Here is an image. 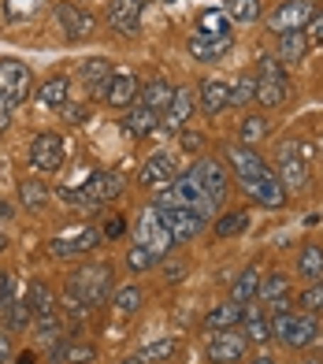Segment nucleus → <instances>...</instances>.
<instances>
[{
    "instance_id": "f257e3e1",
    "label": "nucleus",
    "mask_w": 323,
    "mask_h": 364,
    "mask_svg": "<svg viewBox=\"0 0 323 364\" xmlns=\"http://www.w3.org/2000/svg\"><path fill=\"white\" fill-rule=\"evenodd\" d=\"M156 208H186V212H193V216L208 220V216H216L219 205H216L212 197H208L197 182L190 178V171H186V175L171 178L168 186L156 190Z\"/></svg>"
},
{
    "instance_id": "f03ea898",
    "label": "nucleus",
    "mask_w": 323,
    "mask_h": 364,
    "mask_svg": "<svg viewBox=\"0 0 323 364\" xmlns=\"http://www.w3.org/2000/svg\"><path fill=\"white\" fill-rule=\"evenodd\" d=\"M108 294H111V264H89V268H78L71 275V301H78L82 309L104 305Z\"/></svg>"
},
{
    "instance_id": "7ed1b4c3",
    "label": "nucleus",
    "mask_w": 323,
    "mask_h": 364,
    "mask_svg": "<svg viewBox=\"0 0 323 364\" xmlns=\"http://www.w3.org/2000/svg\"><path fill=\"white\" fill-rule=\"evenodd\" d=\"M319 323L312 312H283L275 320V338L286 346V350H305L309 342H316Z\"/></svg>"
},
{
    "instance_id": "20e7f679",
    "label": "nucleus",
    "mask_w": 323,
    "mask_h": 364,
    "mask_svg": "<svg viewBox=\"0 0 323 364\" xmlns=\"http://www.w3.org/2000/svg\"><path fill=\"white\" fill-rule=\"evenodd\" d=\"M134 242L145 245V250H153L156 257H164L171 245H175L171 230H168V223H164V216H160L156 205H153V208H141V216H138V223H134Z\"/></svg>"
},
{
    "instance_id": "39448f33",
    "label": "nucleus",
    "mask_w": 323,
    "mask_h": 364,
    "mask_svg": "<svg viewBox=\"0 0 323 364\" xmlns=\"http://www.w3.org/2000/svg\"><path fill=\"white\" fill-rule=\"evenodd\" d=\"M286 97H290V78L283 75L275 56H264L261 60V78H256V101L264 108H279V105H286Z\"/></svg>"
},
{
    "instance_id": "423d86ee",
    "label": "nucleus",
    "mask_w": 323,
    "mask_h": 364,
    "mask_svg": "<svg viewBox=\"0 0 323 364\" xmlns=\"http://www.w3.org/2000/svg\"><path fill=\"white\" fill-rule=\"evenodd\" d=\"M190 178L197 182V186L212 197L216 205H223V197H227V186H231V178H227V168L216 160V156H201L197 164L190 168Z\"/></svg>"
},
{
    "instance_id": "0eeeda50",
    "label": "nucleus",
    "mask_w": 323,
    "mask_h": 364,
    "mask_svg": "<svg viewBox=\"0 0 323 364\" xmlns=\"http://www.w3.org/2000/svg\"><path fill=\"white\" fill-rule=\"evenodd\" d=\"M30 90H34V75H30L26 63L0 60V97H4L8 105H19L30 97Z\"/></svg>"
},
{
    "instance_id": "6e6552de",
    "label": "nucleus",
    "mask_w": 323,
    "mask_h": 364,
    "mask_svg": "<svg viewBox=\"0 0 323 364\" xmlns=\"http://www.w3.org/2000/svg\"><path fill=\"white\" fill-rule=\"evenodd\" d=\"M316 15V4L312 0H283V4L268 15V26L275 34H286V30H305Z\"/></svg>"
},
{
    "instance_id": "1a4fd4ad",
    "label": "nucleus",
    "mask_w": 323,
    "mask_h": 364,
    "mask_svg": "<svg viewBox=\"0 0 323 364\" xmlns=\"http://www.w3.org/2000/svg\"><path fill=\"white\" fill-rule=\"evenodd\" d=\"M249 350V338H246V331H238V327H227V331H216L212 338H208V360L212 364H234L241 360Z\"/></svg>"
},
{
    "instance_id": "9d476101",
    "label": "nucleus",
    "mask_w": 323,
    "mask_h": 364,
    "mask_svg": "<svg viewBox=\"0 0 323 364\" xmlns=\"http://www.w3.org/2000/svg\"><path fill=\"white\" fill-rule=\"evenodd\" d=\"M63 160H67V145L60 134H38L30 141V164L38 171H60Z\"/></svg>"
},
{
    "instance_id": "9b49d317",
    "label": "nucleus",
    "mask_w": 323,
    "mask_h": 364,
    "mask_svg": "<svg viewBox=\"0 0 323 364\" xmlns=\"http://www.w3.org/2000/svg\"><path fill=\"white\" fill-rule=\"evenodd\" d=\"M149 0H111L108 4V30L111 34H138L141 30V11Z\"/></svg>"
},
{
    "instance_id": "f8f14e48",
    "label": "nucleus",
    "mask_w": 323,
    "mask_h": 364,
    "mask_svg": "<svg viewBox=\"0 0 323 364\" xmlns=\"http://www.w3.org/2000/svg\"><path fill=\"white\" fill-rule=\"evenodd\" d=\"M241 190H246L256 205H264V208H283L286 205V186L279 182L275 171H264V175H256V178H246V182H241Z\"/></svg>"
},
{
    "instance_id": "ddd939ff",
    "label": "nucleus",
    "mask_w": 323,
    "mask_h": 364,
    "mask_svg": "<svg viewBox=\"0 0 323 364\" xmlns=\"http://www.w3.org/2000/svg\"><path fill=\"white\" fill-rule=\"evenodd\" d=\"M93 245H101V230L97 227H75V230H63V235L53 238V257H78V253H89Z\"/></svg>"
},
{
    "instance_id": "4468645a",
    "label": "nucleus",
    "mask_w": 323,
    "mask_h": 364,
    "mask_svg": "<svg viewBox=\"0 0 323 364\" xmlns=\"http://www.w3.org/2000/svg\"><path fill=\"white\" fill-rule=\"evenodd\" d=\"M56 23H60V30L71 41L93 38V30H97V19H93L89 11H82L78 4H56Z\"/></svg>"
},
{
    "instance_id": "2eb2a0df",
    "label": "nucleus",
    "mask_w": 323,
    "mask_h": 364,
    "mask_svg": "<svg viewBox=\"0 0 323 364\" xmlns=\"http://www.w3.org/2000/svg\"><path fill=\"white\" fill-rule=\"evenodd\" d=\"M223 156H227L231 164V171L238 175V182H246V178H256V175H264L268 171V164L261 160V153H253L249 145H223Z\"/></svg>"
},
{
    "instance_id": "dca6fc26",
    "label": "nucleus",
    "mask_w": 323,
    "mask_h": 364,
    "mask_svg": "<svg viewBox=\"0 0 323 364\" xmlns=\"http://www.w3.org/2000/svg\"><path fill=\"white\" fill-rule=\"evenodd\" d=\"M138 78L131 75V71H119V75H111L108 78V86H104V93H101V101L104 105H111V108H131L134 101H138Z\"/></svg>"
},
{
    "instance_id": "f3484780",
    "label": "nucleus",
    "mask_w": 323,
    "mask_h": 364,
    "mask_svg": "<svg viewBox=\"0 0 323 364\" xmlns=\"http://www.w3.org/2000/svg\"><path fill=\"white\" fill-rule=\"evenodd\" d=\"M160 216H164L175 242H193L204 230V220L193 216V212H186V208H160Z\"/></svg>"
},
{
    "instance_id": "a211bd4d",
    "label": "nucleus",
    "mask_w": 323,
    "mask_h": 364,
    "mask_svg": "<svg viewBox=\"0 0 323 364\" xmlns=\"http://www.w3.org/2000/svg\"><path fill=\"white\" fill-rule=\"evenodd\" d=\"M186 45H190V56L197 60V63H219L223 56L231 53L234 41H219V38H208V34H201V30H197V34H190Z\"/></svg>"
},
{
    "instance_id": "6ab92c4d",
    "label": "nucleus",
    "mask_w": 323,
    "mask_h": 364,
    "mask_svg": "<svg viewBox=\"0 0 323 364\" xmlns=\"http://www.w3.org/2000/svg\"><path fill=\"white\" fill-rule=\"evenodd\" d=\"M111 75H116V71H111V60H104V56H93V60H82V63H78V78H82L86 86L93 90V97L104 93V86H108Z\"/></svg>"
},
{
    "instance_id": "aec40b11",
    "label": "nucleus",
    "mask_w": 323,
    "mask_h": 364,
    "mask_svg": "<svg viewBox=\"0 0 323 364\" xmlns=\"http://www.w3.org/2000/svg\"><path fill=\"white\" fill-rule=\"evenodd\" d=\"M171 178H175V160H171L168 153H156V156H149V164L141 168V186H149V190L168 186Z\"/></svg>"
},
{
    "instance_id": "412c9836",
    "label": "nucleus",
    "mask_w": 323,
    "mask_h": 364,
    "mask_svg": "<svg viewBox=\"0 0 323 364\" xmlns=\"http://www.w3.org/2000/svg\"><path fill=\"white\" fill-rule=\"evenodd\" d=\"M241 316H246V305H238V301H223L216 309H208V316H204V331H227V327H238Z\"/></svg>"
},
{
    "instance_id": "4be33fe9",
    "label": "nucleus",
    "mask_w": 323,
    "mask_h": 364,
    "mask_svg": "<svg viewBox=\"0 0 323 364\" xmlns=\"http://www.w3.org/2000/svg\"><path fill=\"white\" fill-rule=\"evenodd\" d=\"M190 115H193V97L186 90H175L171 97V105L164 108V127L168 130H182L190 123Z\"/></svg>"
},
{
    "instance_id": "5701e85b",
    "label": "nucleus",
    "mask_w": 323,
    "mask_h": 364,
    "mask_svg": "<svg viewBox=\"0 0 323 364\" xmlns=\"http://www.w3.org/2000/svg\"><path fill=\"white\" fill-rule=\"evenodd\" d=\"M305 53H309V34L305 30H286V34H279V60L283 63H301Z\"/></svg>"
},
{
    "instance_id": "b1692460",
    "label": "nucleus",
    "mask_w": 323,
    "mask_h": 364,
    "mask_svg": "<svg viewBox=\"0 0 323 364\" xmlns=\"http://www.w3.org/2000/svg\"><path fill=\"white\" fill-rule=\"evenodd\" d=\"M138 97H141V105H145V108L164 112V108L171 105L175 90H171V82H164V78H153V82H145V86L138 90Z\"/></svg>"
},
{
    "instance_id": "393cba45",
    "label": "nucleus",
    "mask_w": 323,
    "mask_h": 364,
    "mask_svg": "<svg viewBox=\"0 0 323 364\" xmlns=\"http://www.w3.org/2000/svg\"><path fill=\"white\" fill-rule=\"evenodd\" d=\"M227 82H219V78H204L201 82V112L204 115H216L227 108Z\"/></svg>"
},
{
    "instance_id": "a878e982",
    "label": "nucleus",
    "mask_w": 323,
    "mask_h": 364,
    "mask_svg": "<svg viewBox=\"0 0 323 364\" xmlns=\"http://www.w3.org/2000/svg\"><path fill=\"white\" fill-rule=\"evenodd\" d=\"M241 327H246V338H249V342H268V338H275V323H271L261 309H246Z\"/></svg>"
},
{
    "instance_id": "bb28decb",
    "label": "nucleus",
    "mask_w": 323,
    "mask_h": 364,
    "mask_svg": "<svg viewBox=\"0 0 323 364\" xmlns=\"http://www.w3.org/2000/svg\"><path fill=\"white\" fill-rule=\"evenodd\" d=\"M256 294H261V268H246V272L234 279V287H231V301L249 305Z\"/></svg>"
},
{
    "instance_id": "cd10ccee",
    "label": "nucleus",
    "mask_w": 323,
    "mask_h": 364,
    "mask_svg": "<svg viewBox=\"0 0 323 364\" xmlns=\"http://www.w3.org/2000/svg\"><path fill=\"white\" fill-rule=\"evenodd\" d=\"M297 275L301 279H309V283H319L323 279V250L316 242H309L301 250V257H297Z\"/></svg>"
},
{
    "instance_id": "c85d7f7f",
    "label": "nucleus",
    "mask_w": 323,
    "mask_h": 364,
    "mask_svg": "<svg viewBox=\"0 0 323 364\" xmlns=\"http://www.w3.org/2000/svg\"><path fill=\"white\" fill-rule=\"evenodd\" d=\"M26 305H30V312H34V320L38 316H53V312H56V297H53V290H48L45 283H30L26 287Z\"/></svg>"
},
{
    "instance_id": "c756f323",
    "label": "nucleus",
    "mask_w": 323,
    "mask_h": 364,
    "mask_svg": "<svg viewBox=\"0 0 323 364\" xmlns=\"http://www.w3.org/2000/svg\"><path fill=\"white\" fill-rule=\"evenodd\" d=\"M156 123H160V112L145 108V105L131 108V115H126V130H131L134 138H149L153 130H156Z\"/></svg>"
},
{
    "instance_id": "7c9ffc66",
    "label": "nucleus",
    "mask_w": 323,
    "mask_h": 364,
    "mask_svg": "<svg viewBox=\"0 0 323 364\" xmlns=\"http://www.w3.org/2000/svg\"><path fill=\"white\" fill-rule=\"evenodd\" d=\"M279 182H283V186H286V193H290V190H301L305 182H309V168H305L301 160H294V156H290V149H286V153H283V168H279Z\"/></svg>"
},
{
    "instance_id": "2f4dec72",
    "label": "nucleus",
    "mask_w": 323,
    "mask_h": 364,
    "mask_svg": "<svg viewBox=\"0 0 323 364\" xmlns=\"http://www.w3.org/2000/svg\"><path fill=\"white\" fill-rule=\"evenodd\" d=\"M67 86H71V82L63 78V75H53V78H48L45 86L38 90V101H41L45 108H63V105H67Z\"/></svg>"
},
{
    "instance_id": "473e14b6",
    "label": "nucleus",
    "mask_w": 323,
    "mask_h": 364,
    "mask_svg": "<svg viewBox=\"0 0 323 364\" xmlns=\"http://www.w3.org/2000/svg\"><path fill=\"white\" fill-rule=\"evenodd\" d=\"M223 15L231 23H256L261 19V0H223Z\"/></svg>"
},
{
    "instance_id": "72a5a7b5",
    "label": "nucleus",
    "mask_w": 323,
    "mask_h": 364,
    "mask_svg": "<svg viewBox=\"0 0 323 364\" xmlns=\"http://www.w3.org/2000/svg\"><path fill=\"white\" fill-rule=\"evenodd\" d=\"M197 30H201V34H208V38H219V41H234V38H231V19L223 15V8H216V11H204Z\"/></svg>"
},
{
    "instance_id": "f704fd0d",
    "label": "nucleus",
    "mask_w": 323,
    "mask_h": 364,
    "mask_svg": "<svg viewBox=\"0 0 323 364\" xmlns=\"http://www.w3.org/2000/svg\"><path fill=\"white\" fill-rule=\"evenodd\" d=\"M56 364H93V346L86 342H67V346H56Z\"/></svg>"
},
{
    "instance_id": "c9c22d12",
    "label": "nucleus",
    "mask_w": 323,
    "mask_h": 364,
    "mask_svg": "<svg viewBox=\"0 0 323 364\" xmlns=\"http://www.w3.org/2000/svg\"><path fill=\"white\" fill-rule=\"evenodd\" d=\"M0 316H4L8 331H26V327H30V320H34V312H30V305H26V301H19V297H11L8 309L0 312Z\"/></svg>"
},
{
    "instance_id": "e433bc0d",
    "label": "nucleus",
    "mask_w": 323,
    "mask_h": 364,
    "mask_svg": "<svg viewBox=\"0 0 323 364\" xmlns=\"http://www.w3.org/2000/svg\"><path fill=\"white\" fill-rule=\"evenodd\" d=\"M290 294V275L286 272H268V279H261V297L264 301H275V297Z\"/></svg>"
},
{
    "instance_id": "4c0bfd02",
    "label": "nucleus",
    "mask_w": 323,
    "mask_h": 364,
    "mask_svg": "<svg viewBox=\"0 0 323 364\" xmlns=\"http://www.w3.org/2000/svg\"><path fill=\"white\" fill-rule=\"evenodd\" d=\"M253 97H256V75H241L238 82H234V86L227 90V105H246V101H253Z\"/></svg>"
},
{
    "instance_id": "58836bf2",
    "label": "nucleus",
    "mask_w": 323,
    "mask_h": 364,
    "mask_svg": "<svg viewBox=\"0 0 323 364\" xmlns=\"http://www.w3.org/2000/svg\"><path fill=\"white\" fill-rule=\"evenodd\" d=\"M175 353H179V338H160V342L141 346V360H168Z\"/></svg>"
},
{
    "instance_id": "ea45409f",
    "label": "nucleus",
    "mask_w": 323,
    "mask_h": 364,
    "mask_svg": "<svg viewBox=\"0 0 323 364\" xmlns=\"http://www.w3.org/2000/svg\"><path fill=\"white\" fill-rule=\"evenodd\" d=\"M264 134H268V119H264V115H249V119H241V127H238V138H241V145L261 141Z\"/></svg>"
},
{
    "instance_id": "a19ab883",
    "label": "nucleus",
    "mask_w": 323,
    "mask_h": 364,
    "mask_svg": "<svg viewBox=\"0 0 323 364\" xmlns=\"http://www.w3.org/2000/svg\"><path fill=\"white\" fill-rule=\"evenodd\" d=\"M19 197H23V205H26V208H34V212H38V208H45V201H48V190L41 186L38 178H26L23 186H19Z\"/></svg>"
},
{
    "instance_id": "79ce46f5",
    "label": "nucleus",
    "mask_w": 323,
    "mask_h": 364,
    "mask_svg": "<svg viewBox=\"0 0 323 364\" xmlns=\"http://www.w3.org/2000/svg\"><path fill=\"white\" fill-rule=\"evenodd\" d=\"M246 227H249V216H246V212H227V216L216 223V238H234V235H241Z\"/></svg>"
},
{
    "instance_id": "37998d69",
    "label": "nucleus",
    "mask_w": 323,
    "mask_h": 364,
    "mask_svg": "<svg viewBox=\"0 0 323 364\" xmlns=\"http://www.w3.org/2000/svg\"><path fill=\"white\" fill-rule=\"evenodd\" d=\"M156 253L153 250H145V245H134L131 253H126V268L131 272H149V268H156Z\"/></svg>"
},
{
    "instance_id": "c03bdc74",
    "label": "nucleus",
    "mask_w": 323,
    "mask_h": 364,
    "mask_svg": "<svg viewBox=\"0 0 323 364\" xmlns=\"http://www.w3.org/2000/svg\"><path fill=\"white\" fill-rule=\"evenodd\" d=\"M111 305H116L119 312H138V309H141V290H138V287H123Z\"/></svg>"
},
{
    "instance_id": "a18cd8bd",
    "label": "nucleus",
    "mask_w": 323,
    "mask_h": 364,
    "mask_svg": "<svg viewBox=\"0 0 323 364\" xmlns=\"http://www.w3.org/2000/svg\"><path fill=\"white\" fill-rule=\"evenodd\" d=\"M301 309H305V312H319V309H323V279L301 294Z\"/></svg>"
},
{
    "instance_id": "49530a36",
    "label": "nucleus",
    "mask_w": 323,
    "mask_h": 364,
    "mask_svg": "<svg viewBox=\"0 0 323 364\" xmlns=\"http://www.w3.org/2000/svg\"><path fill=\"white\" fill-rule=\"evenodd\" d=\"M11 297H15V275L11 272H0V312L8 309Z\"/></svg>"
},
{
    "instance_id": "de8ad7c7",
    "label": "nucleus",
    "mask_w": 323,
    "mask_h": 364,
    "mask_svg": "<svg viewBox=\"0 0 323 364\" xmlns=\"http://www.w3.org/2000/svg\"><path fill=\"white\" fill-rule=\"evenodd\" d=\"M309 38H312L316 45H323V11H316V15H312V23H309Z\"/></svg>"
},
{
    "instance_id": "09e8293b",
    "label": "nucleus",
    "mask_w": 323,
    "mask_h": 364,
    "mask_svg": "<svg viewBox=\"0 0 323 364\" xmlns=\"http://www.w3.org/2000/svg\"><path fill=\"white\" fill-rule=\"evenodd\" d=\"M123 230H126V220H123V216H119V220H108V227L101 230V238H119Z\"/></svg>"
},
{
    "instance_id": "8fccbe9b",
    "label": "nucleus",
    "mask_w": 323,
    "mask_h": 364,
    "mask_svg": "<svg viewBox=\"0 0 323 364\" xmlns=\"http://www.w3.org/2000/svg\"><path fill=\"white\" fill-rule=\"evenodd\" d=\"M201 145H204V138H201V134H182V149H186V153H197Z\"/></svg>"
},
{
    "instance_id": "3c124183",
    "label": "nucleus",
    "mask_w": 323,
    "mask_h": 364,
    "mask_svg": "<svg viewBox=\"0 0 323 364\" xmlns=\"http://www.w3.org/2000/svg\"><path fill=\"white\" fill-rule=\"evenodd\" d=\"M8 123H11V105L0 97V130H8Z\"/></svg>"
},
{
    "instance_id": "603ef678",
    "label": "nucleus",
    "mask_w": 323,
    "mask_h": 364,
    "mask_svg": "<svg viewBox=\"0 0 323 364\" xmlns=\"http://www.w3.org/2000/svg\"><path fill=\"white\" fill-rule=\"evenodd\" d=\"M186 275V264H171V268H168V279H171V283H175V279H182Z\"/></svg>"
},
{
    "instance_id": "864d4df0",
    "label": "nucleus",
    "mask_w": 323,
    "mask_h": 364,
    "mask_svg": "<svg viewBox=\"0 0 323 364\" xmlns=\"http://www.w3.org/2000/svg\"><path fill=\"white\" fill-rule=\"evenodd\" d=\"M8 353H11V346H8V335H0V364L8 360Z\"/></svg>"
},
{
    "instance_id": "5fc2aeb1",
    "label": "nucleus",
    "mask_w": 323,
    "mask_h": 364,
    "mask_svg": "<svg viewBox=\"0 0 323 364\" xmlns=\"http://www.w3.org/2000/svg\"><path fill=\"white\" fill-rule=\"evenodd\" d=\"M19 364H34V353H30V350H26V353H19Z\"/></svg>"
},
{
    "instance_id": "6e6d98bb",
    "label": "nucleus",
    "mask_w": 323,
    "mask_h": 364,
    "mask_svg": "<svg viewBox=\"0 0 323 364\" xmlns=\"http://www.w3.org/2000/svg\"><path fill=\"white\" fill-rule=\"evenodd\" d=\"M253 364H275V360H271V357H268V353H264V357H256V360H253Z\"/></svg>"
},
{
    "instance_id": "4d7b16f0",
    "label": "nucleus",
    "mask_w": 323,
    "mask_h": 364,
    "mask_svg": "<svg viewBox=\"0 0 323 364\" xmlns=\"http://www.w3.org/2000/svg\"><path fill=\"white\" fill-rule=\"evenodd\" d=\"M126 364H145V360H141V357H134V360H126Z\"/></svg>"
},
{
    "instance_id": "13d9d810",
    "label": "nucleus",
    "mask_w": 323,
    "mask_h": 364,
    "mask_svg": "<svg viewBox=\"0 0 323 364\" xmlns=\"http://www.w3.org/2000/svg\"><path fill=\"white\" fill-rule=\"evenodd\" d=\"M164 4H175V0H164Z\"/></svg>"
}]
</instances>
